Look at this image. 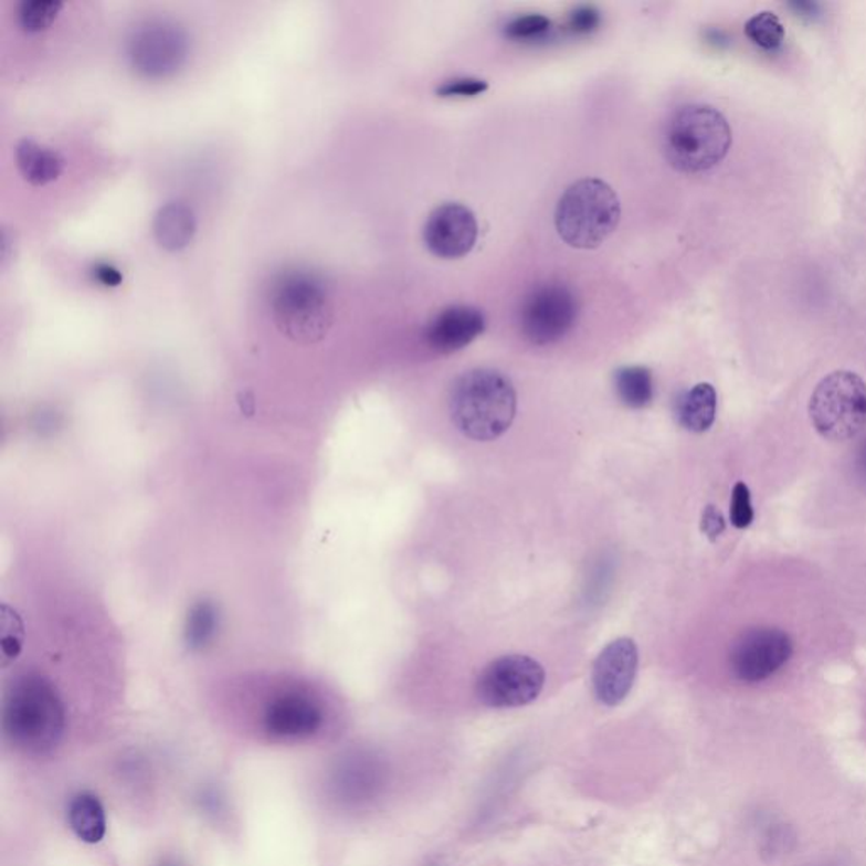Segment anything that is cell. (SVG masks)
Masks as SVG:
<instances>
[{
    "label": "cell",
    "instance_id": "30bf717a",
    "mask_svg": "<svg viewBox=\"0 0 866 866\" xmlns=\"http://www.w3.org/2000/svg\"><path fill=\"white\" fill-rule=\"evenodd\" d=\"M794 654V642L779 629H751L735 642L729 667L744 684L763 683L775 675Z\"/></svg>",
    "mask_w": 866,
    "mask_h": 866
},
{
    "label": "cell",
    "instance_id": "d6986e66",
    "mask_svg": "<svg viewBox=\"0 0 866 866\" xmlns=\"http://www.w3.org/2000/svg\"><path fill=\"white\" fill-rule=\"evenodd\" d=\"M614 388L621 403L629 409L642 410L654 400V376L643 366H626L614 374Z\"/></svg>",
    "mask_w": 866,
    "mask_h": 866
},
{
    "label": "cell",
    "instance_id": "83f0119b",
    "mask_svg": "<svg viewBox=\"0 0 866 866\" xmlns=\"http://www.w3.org/2000/svg\"><path fill=\"white\" fill-rule=\"evenodd\" d=\"M92 276L98 285L105 288H116L123 283V273L113 264L101 263L92 270Z\"/></svg>",
    "mask_w": 866,
    "mask_h": 866
},
{
    "label": "cell",
    "instance_id": "9a60e30c",
    "mask_svg": "<svg viewBox=\"0 0 866 866\" xmlns=\"http://www.w3.org/2000/svg\"><path fill=\"white\" fill-rule=\"evenodd\" d=\"M152 232L162 250H184L197 232L196 213L187 203H167L156 212Z\"/></svg>",
    "mask_w": 866,
    "mask_h": 866
},
{
    "label": "cell",
    "instance_id": "f546056e",
    "mask_svg": "<svg viewBox=\"0 0 866 866\" xmlns=\"http://www.w3.org/2000/svg\"><path fill=\"white\" fill-rule=\"evenodd\" d=\"M834 866V865H833Z\"/></svg>",
    "mask_w": 866,
    "mask_h": 866
},
{
    "label": "cell",
    "instance_id": "ba28073f",
    "mask_svg": "<svg viewBox=\"0 0 866 866\" xmlns=\"http://www.w3.org/2000/svg\"><path fill=\"white\" fill-rule=\"evenodd\" d=\"M575 318L574 293L562 283H546L531 289L521 305V332L535 346H549L571 332Z\"/></svg>",
    "mask_w": 866,
    "mask_h": 866
},
{
    "label": "cell",
    "instance_id": "9c48e42d",
    "mask_svg": "<svg viewBox=\"0 0 866 866\" xmlns=\"http://www.w3.org/2000/svg\"><path fill=\"white\" fill-rule=\"evenodd\" d=\"M127 56L139 75L148 78L173 75L188 56L187 33L173 22H145L130 36Z\"/></svg>",
    "mask_w": 866,
    "mask_h": 866
},
{
    "label": "cell",
    "instance_id": "3957f363",
    "mask_svg": "<svg viewBox=\"0 0 866 866\" xmlns=\"http://www.w3.org/2000/svg\"><path fill=\"white\" fill-rule=\"evenodd\" d=\"M271 317L279 332L300 346L321 342L334 325L329 288L310 271H285L271 285Z\"/></svg>",
    "mask_w": 866,
    "mask_h": 866
},
{
    "label": "cell",
    "instance_id": "52a82bcc",
    "mask_svg": "<svg viewBox=\"0 0 866 866\" xmlns=\"http://www.w3.org/2000/svg\"><path fill=\"white\" fill-rule=\"evenodd\" d=\"M546 670L527 655H506L492 662L477 679V697L489 708H521L540 696Z\"/></svg>",
    "mask_w": 866,
    "mask_h": 866
},
{
    "label": "cell",
    "instance_id": "2e32d148",
    "mask_svg": "<svg viewBox=\"0 0 866 866\" xmlns=\"http://www.w3.org/2000/svg\"><path fill=\"white\" fill-rule=\"evenodd\" d=\"M15 161L24 180L34 187H43L56 180L63 170L62 156L33 139L19 141L15 146Z\"/></svg>",
    "mask_w": 866,
    "mask_h": 866
},
{
    "label": "cell",
    "instance_id": "ffe728a7",
    "mask_svg": "<svg viewBox=\"0 0 866 866\" xmlns=\"http://www.w3.org/2000/svg\"><path fill=\"white\" fill-rule=\"evenodd\" d=\"M219 632V613L209 601L193 604L184 623V640L192 650H205Z\"/></svg>",
    "mask_w": 866,
    "mask_h": 866
},
{
    "label": "cell",
    "instance_id": "7402d4cb",
    "mask_svg": "<svg viewBox=\"0 0 866 866\" xmlns=\"http://www.w3.org/2000/svg\"><path fill=\"white\" fill-rule=\"evenodd\" d=\"M62 9L60 0H25L19 6V24L25 33H41L56 21Z\"/></svg>",
    "mask_w": 866,
    "mask_h": 866
},
{
    "label": "cell",
    "instance_id": "4316f807",
    "mask_svg": "<svg viewBox=\"0 0 866 866\" xmlns=\"http://www.w3.org/2000/svg\"><path fill=\"white\" fill-rule=\"evenodd\" d=\"M726 521L725 517H722L721 511H719L716 506L709 505L706 506L703 513V521H700V530L709 540L715 541L721 537L722 531H725Z\"/></svg>",
    "mask_w": 866,
    "mask_h": 866
},
{
    "label": "cell",
    "instance_id": "e0dca14e",
    "mask_svg": "<svg viewBox=\"0 0 866 866\" xmlns=\"http://www.w3.org/2000/svg\"><path fill=\"white\" fill-rule=\"evenodd\" d=\"M716 410H718V394L715 387L699 383L680 397L677 403V420L689 432H708L715 423Z\"/></svg>",
    "mask_w": 866,
    "mask_h": 866
},
{
    "label": "cell",
    "instance_id": "f1b7e54d",
    "mask_svg": "<svg viewBox=\"0 0 866 866\" xmlns=\"http://www.w3.org/2000/svg\"><path fill=\"white\" fill-rule=\"evenodd\" d=\"M856 473L866 483V441L859 445L858 454H856Z\"/></svg>",
    "mask_w": 866,
    "mask_h": 866
},
{
    "label": "cell",
    "instance_id": "4fadbf2b",
    "mask_svg": "<svg viewBox=\"0 0 866 866\" xmlns=\"http://www.w3.org/2000/svg\"><path fill=\"white\" fill-rule=\"evenodd\" d=\"M324 712L307 694L286 693L267 704L264 731L275 740H304L320 729Z\"/></svg>",
    "mask_w": 866,
    "mask_h": 866
},
{
    "label": "cell",
    "instance_id": "5bb4252c",
    "mask_svg": "<svg viewBox=\"0 0 866 866\" xmlns=\"http://www.w3.org/2000/svg\"><path fill=\"white\" fill-rule=\"evenodd\" d=\"M483 311L466 305H455L439 311L425 329V340L433 350L451 355L464 349L484 332Z\"/></svg>",
    "mask_w": 866,
    "mask_h": 866
},
{
    "label": "cell",
    "instance_id": "ac0fdd59",
    "mask_svg": "<svg viewBox=\"0 0 866 866\" xmlns=\"http://www.w3.org/2000/svg\"><path fill=\"white\" fill-rule=\"evenodd\" d=\"M68 823L76 837L87 845H97L107 833L104 805L92 792H82L72 799Z\"/></svg>",
    "mask_w": 866,
    "mask_h": 866
},
{
    "label": "cell",
    "instance_id": "8fae6325",
    "mask_svg": "<svg viewBox=\"0 0 866 866\" xmlns=\"http://www.w3.org/2000/svg\"><path fill=\"white\" fill-rule=\"evenodd\" d=\"M479 225L473 210L463 203H444L430 213L423 228V242L430 253L442 260H461L476 246Z\"/></svg>",
    "mask_w": 866,
    "mask_h": 866
},
{
    "label": "cell",
    "instance_id": "5b68a950",
    "mask_svg": "<svg viewBox=\"0 0 866 866\" xmlns=\"http://www.w3.org/2000/svg\"><path fill=\"white\" fill-rule=\"evenodd\" d=\"M621 219L616 192L600 178H582L567 188L556 209V229L575 250H595L614 231Z\"/></svg>",
    "mask_w": 866,
    "mask_h": 866
},
{
    "label": "cell",
    "instance_id": "7c38bea8",
    "mask_svg": "<svg viewBox=\"0 0 866 866\" xmlns=\"http://www.w3.org/2000/svg\"><path fill=\"white\" fill-rule=\"evenodd\" d=\"M638 648L630 638H617L601 652L592 670L595 697L604 706L623 703L635 683Z\"/></svg>",
    "mask_w": 866,
    "mask_h": 866
},
{
    "label": "cell",
    "instance_id": "d4e9b609",
    "mask_svg": "<svg viewBox=\"0 0 866 866\" xmlns=\"http://www.w3.org/2000/svg\"><path fill=\"white\" fill-rule=\"evenodd\" d=\"M489 88L487 82L479 78H455L448 80L437 88L439 97H476L484 94Z\"/></svg>",
    "mask_w": 866,
    "mask_h": 866
},
{
    "label": "cell",
    "instance_id": "6da1fadb",
    "mask_svg": "<svg viewBox=\"0 0 866 866\" xmlns=\"http://www.w3.org/2000/svg\"><path fill=\"white\" fill-rule=\"evenodd\" d=\"M6 738L31 754L53 751L65 733V708L59 690L43 675L18 677L2 706Z\"/></svg>",
    "mask_w": 866,
    "mask_h": 866
},
{
    "label": "cell",
    "instance_id": "603a6c76",
    "mask_svg": "<svg viewBox=\"0 0 866 866\" xmlns=\"http://www.w3.org/2000/svg\"><path fill=\"white\" fill-rule=\"evenodd\" d=\"M550 25H552V22L543 14L520 15V18L513 19L506 25L505 34L509 40H534V38H540L549 33Z\"/></svg>",
    "mask_w": 866,
    "mask_h": 866
},
{
    "label": "cell",
    "instance_id": "484cf974",
    "mask_svg": "<svg viewBox=\"0 0 866 866\" xmlns=\"http://www.w3.org/2000/svg\"><path fill=\"white\" fill-rule=\"evenodd\" d=\"M601 24V12L594 6H581L569 15V30L574 34L594 33Z\"/></svg>",
    "mask_w": 866,
    "mask_h": 866
},
{
    "label": "cell",
    "instance_id": "277c9868",
    "mask_svg": "<svg viewBox=\"0 0 866 866\" xmlns=\"http://www.w3.org/2000/svg\"><path fill=\"white\" fill-rule=\"evenodd\" d=\"M733 133L718 108L687 104L677 108L664 130V155L683 173H703L722 161L731 149Z\"/></svg>",
    "mask_w": 866,
    "mask_h": 866
},
{
    "label": "cell",
    "instance_id": "7a4b0ae2",
    "mask_svg": "<svg viewBox=\"0 0 866 866\" xmlns=\"http://www.w3.org/2000/svg\"><path fill=\"white\" fill-rule=\"evenodd\" d=\"M451 415L466 437L495 441L511 426L517 415V391L511 381L495 369H473L455 381Z\"/></svg>",
    "mask_w": 866,
    "mask_h": 866
},
{
    "label": "cell",
    "instance_id": "cb8c5ba5",
    "mask_svg": "<svg viewBox=\"0 0 866 866\" xmlns=\"http://www.w3.org/2000/svg\"><path fill=\"white\" fill-rule=\"evenodd\" d=\"M729 520L738 530H744L754 520L750 487L744 483L735 484L733 495H731V508H729Z\"/></svg>",
    "mask_w": 866,
    "mask_h": 866
},
{
    "label": "cell",
    "instance_id": "8992f818",
    "mask_svg": "<svg viewBox=\"0 0 866 866\" xmlns=\"http://www.w3.org/2000/svg\"><path fill=\"white\" fill-rule=\"evenodd\" d=\"M812 426L821 437L845 442L866 426V383L856 372L834 371L821 379L809 401Z\"/></svg>",
    "mask_w": 866,
    "mask_h": 866
},
{
    "label": "cell",
    "instance_id": "44dd1931",
    "mask_svg": "<svg viewBox=\"0 0 866 866\" xmlns=\"http://www.w3.org/2000/svg\"><path fill=\"white\" fill-rule=\"evenodd\" d=\"M744 34L751 43L762 50H777L785 38V28L779 15L770 11L751 15L744 24Z\"/></svg>",
    "mask_w": 866,
    "mask_h": 866
}]
</instances>
